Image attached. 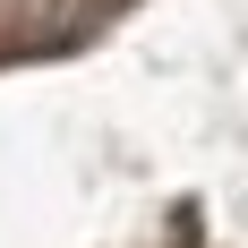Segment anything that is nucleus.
<instances>
[{"label": "nucleus", "mask_w": 248, "mask_h": 248, "mask_svg": "<svg viewBox=\"0 0 248 248\" xmlns=\"http://www.w3.org/2000/svg\"><path fill=\"white\" fill-rule=\"evenodd\" d=\"M111 0H0V51H34V43H69L77 26H94Z\"/></svg>", "instance_id": "nucleus-1"}]
</instances>
